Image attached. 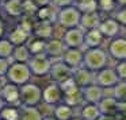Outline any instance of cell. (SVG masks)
Wrapping results in <instances>:
<instances>
[{
	"label": "cell",
	"mask_w": 126,
	"mask_h": 120,
	"mask_svg": "<svg viewBox=\"0 0 126 120\" xmlns=\"http://www.w3.org/2000/svg\"><path fill=\"white\" fill-rule=\"evenodd\" d=\"M115 1H117L118 4H121V6H123V4L126 3V0H115Z\"/></svg>",
	"instance_id": "46"
},
{
	"label": "cell",
	"mask_w": 126,
	"mask_h": 120,
	"mask_svg": "<svg viewBox=\"0 0 126 120\" xmlns=\"http://www.w3.org/2000/svg\"><path fill=\"white\" fill-rule=\"evenodd\" d=\"M3 33H4V27H3V24L0 23V36L3 35Z\"/></svg>",
	"instance_id": "44"
},
{
	"label": "cell",
	"mask_w": 126,
	"mask_h": 120,
	"mask_svg": "<svg viewBox=\"0 0 126 120\" xmlns=\"http://www.w3.org/2000/svg\"><path fill=\"white\" fill-rule=\"evenodd\" d=\"M20 107H38L42 103V88L34 82H27L19 86Z\"/></svg>",
	"instance_id": "1"
},
{
	"label": "cell",
	"mask_w": 126,
	"mask_h": 120,
	"mask_svg": "<svg viewBox=\"0 0 126 120\" xmlns=\"http://www.w3.org/2000/svg\"><path fill=\"white\" fill-rule=\"evenodd\" d=\"M1 80H3V78H0V88H1V85L4 84V82H1Z\"/></svg>",
	"instance_id": "48"
},
{
	"label": "cell",
	"mask_w": 126,
	"mask_h": 120,
	"mask_svg": "<svg viewBox=\"0 0 126 120\" xmlns=\"http://www.w3.org/2000/svg\"><path fill=\"white\" fill-rule=\"evenodd\" d=\"M71 120H81V119H80V117H76V116H73Z\"/></svg>",
	"instance_id": "47"
},
{
	"label": "cell",
	"mask_w": 126,
	"mask_h": 120,
	"mask_svg": "<svg viewBox=\"0 0 126 120\" xmlns=\"http://www.w3.org/2000/svg\"><path fill=\"white\" fill-rule=\"evenodd\" d=\"M79 1H84V0H79Z\"/></svg>",
	"instance_id": "49"
},
{
	"label": "cell",
	"mask_w": 126,
	"mask_h": 120,
	"mask_svg": "<svg viewBox=\"0 0 126 120\" xmlns=\"http://www.w3.org/2000/svg\"><path fill=\"white\" fill-rule=\"evenodd\" d=\"M61 61L69 69L75 70V69L83 66V53L79 49H66L63 58H61Z\"/></svg>",
	"instance_id": "14"
},
{
	"label": "cell",
	"mask_w": 126,
	"mask_h": 120,
	"mask_svg": "<svg viewBox=\"0 0 126 120\" xmlns=\"http://www.w3.org/2000/svg\"><path fill=\"white\" fill-rule=\"evenodd\" d=\"M34 34L38 39H49L50 36H53V27L50 23H46V22H41L39 24L34 26Z\"/></svg>",
	"instance_id": "25"
},
{
	"label": "cell",
	"mask_w": 126,
	"mask_h": 120,
	"mask_svg": "<svg viewBox=\"0 0 126 120\" xmlns=\"http://www.w3.org/2000/svg\"><path fill=\"white\" fill-rule=\"evenodd\" d=\"M81 95L84 104H98L104 97V90L94 82L88 86L81 88Z\"/></svg>",
	"instance_id": "13"
},
{
	"label": "cell",
	"mask_w": 126,
	"mask_h": 120,
	"mask_svg": "<svg viewBox=\"0 0 126 120\" xmlns=\"http://www.w3.org/2000/svg\"><path fill=\"white\" fill-rule=\"evenodd\" d=\"M42 103L50 107L63 103V92L57 82H52L42 89Z\"/></svg>",
	"instance_id": "8"
},
{
	"label": "cell",
	"mask_w": 126,
	"mask_h": 120,
	"mask_svg": "<svg viewBox=\"0 0 126 120\" xmlns=\"http://www.w3.org/2000/svg\"><path fill=\"white\" fill-rule=\"evenodd\" d=\"M96 3H98V6H100V8L104 10V11H111V10L114 8L115 0H98Z\"/></svg>",
	"instance_id": "38"
},
{
	"label": "cell",
	"mask_w": 126,
	"mask_h": 120,
	"mask_svg": "<svg viewBox=\"0 0 126 120\" xmlns=\"http://www.w3.org/2000/svg\"><path fill=\"white\" fill-rule=\"evenodd\" d=\"M31 77L33 76L30 73V69H29L27 63H19V62H11L8 72L6 74L7 81L12 82V84L18 85V86L30 82Z\"/></svg>",
	"instance_id": "3"
},
{
	"label": "cell",
	"mask_w": 126,
	"mask_h": 120,
	"mask_svg": "<svg viewBox=\"0 0 126 120\" xmlns=\"http://www.w3.org/2000/svg\"><path fill=\"white\" fill-rule=\"evenodd\" d=\"M33 1L38 8L39 7H45V6H47V4L50 3V0H33Z\"/></svg>",
	"instance_id": "41"
},
{
	"label": "cell",
	"mask_w": 126,
	"mask_h": 120,
	"mask_svg": "<svg viewBox=\"0 0 126 120\" xmlns=\"http://www.w3.org/2000/svg\"><path fill=\"white\" fill-rule=\"evenodd\" d=\"M96 8H98L96 0H84V1H80V4H79V10L83 11V14L96 12Z\"/></svg>",
	"instance_id": "34"
},
{
	"label": "cell",
	"mask_w": 126,
	"mask_h": 120,
	"mask_svg": "<svg viewBox=\"0 0 126 120\" xmlns=\"http://www.w3.org/2000/svg\"><path fill=\"white\" fill-rule=\"evenodd\" d=\"M63 103L66 104V105L72 107V108H76V107H81L84 104V100H83V95H81V89L76 90L73 93H69V95H65L63 97Z\"/></svg>",
	"instance_id": "26"
},
{
	"label": "cell",
	"mask_w": 126,
	"mask_h": 120,
	"mask_svg": "<svg viewBox=\"0 0 126 120\" xmlns=\"http://www.w3.org/2000/svg\"><path fill=\"white\" fill-rule=\"evenodd\" d=\"M66 50V46L64 45V42L61 39H50L49 42H46L45 46V55L49 58L50 61H58L63 58L64 53Z\"/></svg>",
	"instance_id": "11"
},
{
	"label": "cell",
	"mask_w": 126,
	"mask_h": 120,
	"mask_svg": "<svg viewBox=\"0 0 126 120\" xmlns=\"http://www.w3.org/2000/svg\"><path fill=\"white\" fill-rule=\"evenodd\" d=\"M121 80L118 78L117 73L112 68H103L99 72H95V84L100 86L102 89H110L115 84H118Z\"/></svg>",
	"instance_id": "5"
},
{
	"label": "cell",
	"mask_w": 126,
	"mask_h": 120,
	"mask_svg": "<svg viewBox=\"0 0 126 120\" xmlns=\"http://www.w3.org/2000/svg\"><path fill=\"white\" fill-rule=\"evenodd\" d=\"M126 12H125V10H121L119 12H118L117 15H115V22H119V23H125L126 22Z\"/></svg>",
	"instance_id": "40"
},
{
	"label": "cell",
	"mask_w": 126,
	"mask_h": 120,
	"mask_svg": "<svg viewBox=\"0 0 126 120\" xmlns=\"http://www.w3.org/2000/svg\"><path fill=\"white\" fill-rule=\"evenodd\" d=\"M99 31H100V34L103 36H115L118 34V31H119V24H118V22H115V20L112 19H109V20H104L103 23H100L99 24Z\"/></svg>",
	"instance_id": "21"
},
{
	"label": "cell",
	"mask_w": 126,
	"mask_h": 120,
	"mask_svg": "<svg viewBox=\"0 0 126 120\" xmlns=\"http://www.w3.org/2000/svg\"><path fill=\"white\" fill-rule=\"evenodd\" d=\"M52 1L56 7H64V8H65V7L71 6L73 0H52Z\"/></svg>",
	"instance_id": "39"
},
{
	"label": "cell",
	"mask_w": 126,
	"mask_h": 120,
	"mask_svg": "<svg viewBox=\"0 0 126 120\" xmlns=\"http://www.w3.org/2000/svg\"><path fill=\"white\" fill-rule=\"evenodd\" d=\"M109 53L114 60L125 61V58H126V42H125V39H114L110 43Z\"/></svg>",
	"instance_id": "16"
},
{
	"label": "cell",
	"mask_w": 126,
	"mask_h": 120,
	"mask_svg": "<svg viewBox=\"0 0 126 120\" xmlns=\"http://www.w3.org/2000/svg\"><path fill=\"white\" fill-rule=\"evenodd\" d=\"M100 115L98 104H83L79 117L81 120H98Z\"/></svg>",
	"instance_id": "19"
},
{
	"label": "cell",
	"mask_w": 126,
	"mask_h": 120,
	"mask_svg": "<svg viewBox=\"0 0 126 120\" xmlns=\"http://www.w3.org/2000/svg\"><path fill=\"white\" fill-rule=\"evenodd\" d=\"M98 120H117V116H110V115H100Z\"/></svg>",
	"instance_id": "42"
},
{
	"label": "cell",
	"mask_w": 126,
	"mask_h": 120,
	"mask_svg": "<svg viewBox=\"0 0 126 120\" xmlns=\"http://www.w3.org/2000/svg\"><path fill=\"white\" fill-rule=\"evenodd\" d=\"M6 10L10 15L16 16V15L22 14V1L20 0H8L6 4Z\"/></svg>",
	"instance_id": "32"
},
{
	"label": "cell",
	"mask_w": 126,
	"mask_h": 120,
	"mask_svg": "<svg viewBox=\"0 0 126 120\" xmlns=\"http://www.w3.org/2000/svg\"><path fill=\"white\" fill-rule=\"evenodd\" d=\"M50 65H52V61L46 55H34L27 61V66L30 69L31 76H35V77L47 76Z\"/></svg>",
	"instance_id": "4"
},
{
	"label": "cell",
	"mask_w": 126,
	"mask_h": 120,
	"mask_svg": "<svg viewBox=\"0 0 126 120\" xmlns=\"http://www.w3.org/2000/svg\"><path fill=\"white\" fill-rule=\"evenodd\" d=\"M79 23L85 30H94V28L99 27L100 19H99V15L96 12H88V14H83V16H80Z\"/></svg>",
	"instance_id": "20"
},
{
	"label": "cell",
	"mask_w": 126,
	"mask_h": 120,
	"mask_svg": "<svg viewBox=\"0 0 126 120\" xmlns=\"http://www.w3.org/2000/svg\"><path fill=\"white\" fill-rule=\"evenodd\" d=\"M107 62H109V57L99 47L98 49H88L83 54V66L87 68L88 70L94 72V73L106 68Z\"/></svg>",
	"instance_id": "2"
},
{
	"label": "cell",
	"mask_w": 126,
	"mask_h": 120,
	"mask_svg": "<svg viewBox=\"0 0 126 120\" xmlns=\"http://www.w3.org/2000/svg\"><path fill=\"white\" fill-rule=\"evenodd\" d=\"M45 46H46V42L42 41V39H34L29 43L27 49L30 53L31 57L34 55H44L45 54Z\"/></svg>",
	"instance_id": "30"
},
{
	"label": "cell",
	"mask_w": 126,
	"mask_h": 120,
	"mask_svg": "<svg viewBox=\"0 0 126 120\" xmlns=\"http://www.w3.org/2000/svg\"><path fill=\"white\" fill-rule=\"evenodd\" d=\"M114 70H115V73H117L118 78H119L121 81H125L126 80V62L125 61H118V63L115 65Z\"/></svg>",
	"instance_id": "36"
},
{
	"label": "cell",
	"mask_w": 126,
	"mask_h": 120,
	"mask_svg": "<svg viewBox=\"0 0 126 120\" xmlns=\"http://www.w3.org/2000/svg\"><path fill=\"white\" fill-rule=\"evenodd\" d=\"M44 115L38 109V107H20L19 120H42Z\"/></svg>",
	"instance_id": "24"
},
{
	"label": "cell",
	"mask_w": 126,
	"mask_h": 120,
	"mask_svg": "<svg viewBox=\"0 0 126 120\" xmlns=\"http://www.w3.org/2000/svg\"><path fill=\"white\" fill-rule=\"evenodd\" d=\"M72 72H73L72 69H69L61 60H58L56 62L52 61V65H50V69H49V76L53 80V82L60 84V82L65 81L66 78L72 77Z\"/></svg>",
	"instance_id": "10"
},
{
	"label": "cell",
	"mask_w": 126,
	"mask_h": 120,
	"mask_svg": "<svg viewBox=\"0 0 126 120\" xmlns=\"http://www.w3.org/2000/svg\"><path fill=\"white\" fill-rule=\"evenodd\" d=\"M27 36H29V33L25 31L22 27H18L16 30H14L10 35V39L8 41L11 42L14 46H20V45H25L26 41H27Z\"/></svg>",
	"instance_id": "28"
},
{
	"label": "cell",
	"mask_w": 126,
	"mask_h": 120,
	"mask_svg": "<svg viewBox=\"0 0 126 120\" xmlns=\"http://www.w3.org/2000/svg\"><path fill=\"white\" fill-rule=\"evenodd\" d=\"M80 22V12L73 7H65L58 14V24L64 28H72Z\"/></svg>",
	"instance_id": "9"
},
{
	"label": "cell",
	"mask_w": 126,
	"mask_h": 120,
	"mask_svg": "<svg viewBox=\"0 0 126 120\" xmlns=\"http://www.w3.org/2000/svg\"><path fill=\"white\" fill-rule=\"evenodd\" d=\"M52 115L56 117V120H71L75 116V111L72 107L66 105L64 103H60L53 107Z\"/></svg>",
	"instance_id": "17"
},
{
	"label": "cell",
	"mask_w": 126,
	"mask_h": 120,
	"mask_svg": "<svg viewBox=\"0 0 126 120\" xmlns=\"http://www.w3.org/2000/svg\"><path fill=\"white\" fill-rule=\"evenodd\" d=\"M20 107L19 105H4L0 111V120H19Z\"/></svg>",
	"instance_id": "23"
},
{
	"label": "cell",
	"mask_w": 126,
	"mask_h": 120,
	"mask_svg": "<svg viewBox=\"0 0 126 120\" xmlns=\"http://www.w3.org/2000/svg\"><path fill=\"white\" fill-rule=\"evenodd\" d=\"M10 65H11V62H10L8 60H6V58H0V78H4V77H6Z\"/></svg>",
	"instance_id": "37"
},
{
	"label": "cell",
	"mask_w": 126,
	"mask_h": 120,
	"mask_svg": "<svg viewBox=\"0 0 126 120\" xmlns=\"http://www.w3.org/2000/svg\"><path fill=\"white\" fill-rule=\"evenodd\" d=\"M22 11L26 12L29 16H31L33 14H37L38 7L34 4L33 0H25V1H22Z\"/></svg>",
	"instance_id": "35"
},
{
	"label": "cell",
	"mask_w": 126,
	"mask_h": 120,
	"mask_svg": "<svg viewBox=\"0 0 126 120\" xmlns=\"http://www.w3.org/2000/svg\"><path fill=\"white\" fill-rule=\"evenodd\" d=\"M60 89H61V92H63V97L65 95H69V93H73V92H76V90H79L80 88L76 85V82L73 81V78L72 77H69V78H66L65 81H63V82H60Z\"/></svg>",
	"instance_id": "31"
},
{
	"label": "cell",
	"mask_w": 126,
	"mask_h": 120,
	"mask_svg": "<svg viewBox=\"0 0 126 120\" xmlns=\"http://www.w3.org/2000/svg\"><path fill=\"white\" fill-rule=\"evenodd\" d=\"M84 41V35L80 30L76 28H69L64 34V45L66 46V49H79L83 45Z\"/></svg>",
	"instance_id": "15"
},
{
	"label": "cell",
	"mask_w": 126,
	"mask_h": 120,
	"mask_svg": "<svg viewBox=\"0 0 126 120\" xmlns=\"http://www.w3.org/2000/svg\"><path fill=\"white\" fill-rule=\"evenodd\" d=\"M11 58L14 60V62H19V63H27V61L31 58L30 53H29L27 46L20 45V46H14L12 50Z\"/></svg>",
	"instance_id": "22"
},
{
	"label": "cell",
	"mask_w": 126,
	"mask_h": 120,
	"mask_svg": "<svg viewBox=\"0 0 126 120\" xmlns=\"http://www.w3.org/2000/svg\"><path fill=\"white\" fill-rule=\"evenodd\" d=\"M12 50H14V45L10 41H0V58H11Z\"/></svg>",
	"instance_id": "33"
},
{
	"label": "cell",
	"mask_w": 126,
	"mask_h": 120,
	"mask_svg": "<svg viewBox=\"0 0 126 120\" xmlns=\"http://www.w3.org/2000/svg\"><path fill=\"white\" fill-rule=\"evenodd\" d=\"M104 90H111V95H109V97L115 98L117 101H125L126 98V82L125 81H119L112 88L104 89Z\"/></svg>",
	"instance_id": "27"
},
{
	"label": "cell",
	"mask_w": 126,
	"mask_h": 120,
	"mask_svg": "<svg viewBox=\"0 0 126 120\" xmlns=\"http://www.w3.org/2000/svg\"><path fill=\"white\" fill-rule=\"evenodd\" d=\"M37 16H38V19L41 20V22H46V23H50L53 22V20L56 19V11L53 7L50 6H45V7H41V8H38V11H37Z\"/></svg>",
	"instance_id": "29"
},
{
	"label": "cell",
	"mask_w": 126,
	"mask_h": 120,
	"mask_svg": "<svg viewBox=\"0 0 126 120\" xmlns=\"http://www.w3.org/2000/svg\"><path fill=\"white\" fill-rule=\"evenodd\" d=\"M98 108L102 115H110V116H117L119 113H125V101H117L115 98L104 96L98 103Z\"/></svg>",
	"instance_id": "6"
},
{
	"label": "cell",
	"mask_w": 126,
	"mask_h": 120,
	"mask_svg": "<svg viewBox=\"0 0 126 120\" xmlns=\"http://www.w3.org/2000/svg\"><path fill=\"white\" fill-rule=\"evenodd\" d=\"M42 120H56V117L53 115H46V116L42 117Z\"/></svg>",
	"instance_id": "43"
},
{
	"label": "cell",
	"mask_w": 126,
	"mask_h": 120,
	"mask_svg": "<svg viewBox=\"0 0 126 120\" xmlns=\"http://www.w3.org/2000/svg\"><path fill=\"white\" fill-rule=\"evenodd\" d=\"M102 41H103V35L100 34V31L98 28H94V30H88V33L84 35L83 43H85L88 49H98Z\"/></svg>",
	"instance_id": "18"
},
{
	"label": "cell",
	"mask_w": 126,
	"mask_h": 120,
	"mask_svg": "<svg viewBox=\"0 0 126 120\" xmlns=\"http://www.w3.org/2000/svg\"><path fill=\"white\" fill-rule=\"evenodd\" d=\"M0 97L7 105H19L20 107V95L19 86L12 82H4L0 88Z\"/></svg>",
	"instance_id": "7"
},
{
	"label": "cell",
	"mask_w": 126,
	"mask_h": 120,
	"mask_svg": "<svg viewBox=\"0 0 126 120\" xmlns=\"http://www.w3.org/2000/svg\"><path fill=\"white\" fill-rule=\"evenodd\" d=\"M6 105V104H4V101L1 100V97H0V111H1V109H3V107Z\"/></svg>",
	"instance_id": "45"
},
{
	"label": "cell",
	"mask_w": 126,
	"mask_h": 120,
	"mask_svg": "<svg viewBox=\"0 0 126 120\" xmlns=\"http://www.w3.org/2000/svg\"><path fill=\"white\" fill-rule=\"evenodd\" d=\"M72 78L76 82L77 86L81 89V88L88 86V85L95 82V73L88 70L84 66H80V68L75 69V70L72 72Z\"/></svg>",
	"instance_id": "12"
}]
</instances>
